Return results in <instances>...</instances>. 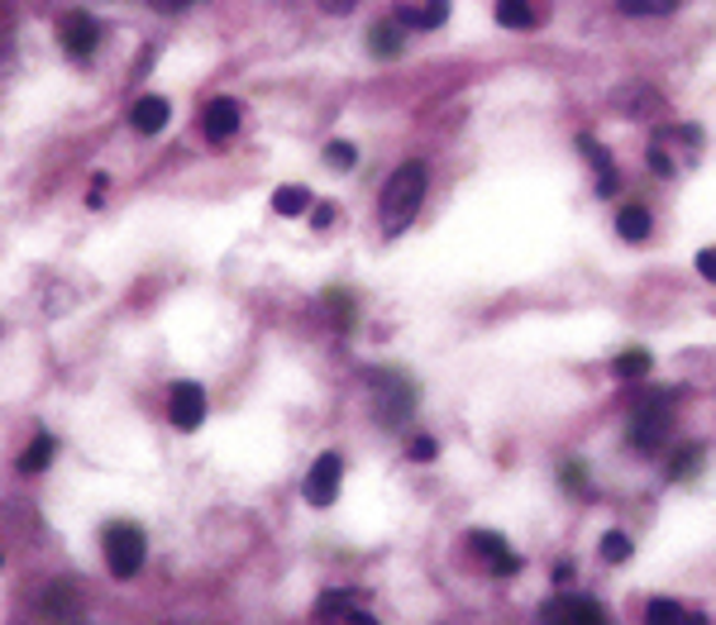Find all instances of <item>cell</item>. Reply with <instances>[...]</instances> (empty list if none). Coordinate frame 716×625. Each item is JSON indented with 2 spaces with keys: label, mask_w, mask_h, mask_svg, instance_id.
Returning a JSON list of instances; mask_svg holds the SVG:
<instances>
[{
  "label": "cell",
  "mask_w": 716,
  "mask_h": 625,
  "mask_svg": "<svg viewBox=\"0 0 716 625\" xmlns=\"http://www.w3.org/2000/svg\"><path fill=\"white\" fill-rule=\"evenodd\" d=\"M425 201V163H402L388 182H382V201H378V215H382V230L388 234H402L411 220H416Z\"/></svg>",
  "instance_id": "1"
},
{
  "label": "cell",
  "mask_w": 716,
  "mask_h": 625,
  "mask_svg": "<svg viewBox=\"0 0 716 625\" xmlns=\"http://www.w3.org/2000/svg\"><path fill=\"white\" fill-rule=\"evenodd\" d=\"M702 153V134L693 124H673V130H659L650 138V168L659 177H679L683 168H693Z\"/></svg>",
  "instance_id": "2"
},
{
  "label": "cell",
  "mask_w": 716,
  "mask_h": 625,
  "mask_svg": "<svg viewBox=\"0 0 716 625\" xmlns=\"http://www.w3.org/2000/svg\"><path fill=\"white\" fill-rule=\"evenodd\" d=\"M101 549H105V568L115 578H134L144 568V554H148L144 531L130 521H110L105 535H101Z\"/></svg>",
  "instance_id": "3"
},
{
  "label": "cell",
  "mask_w": 716,
  "mask_h": 625,
  "mask_svg": "<svg viewBox=\"0 0 716 625\" xmlns=\"http://www.w3.org/2000/svg\"><path fill=\"white\" fill-rule=\"evenodd\" d=\"M373 401H378L382 425H402L411 406H416V392H411V382L396 378V372H373Z\"/></svg>",
  "instance_id": "4"
},
{
  "label": "cell",
  "mask_w": 716,
  "mask_h": 625,
  "mask_svg": "<svg viewBox=\"0 0 716 625\" xmlns=\"http://www.w3.org/2000/svg\"><path fill=\"white\" fill-rule=\"evenodd\" d=\"M239 124H244V105L239 101H230V96H215V101H205L201 110V134L211 138V144H225V138L239 134Z\"/></svg>",
  "instance_id": "5"
},
{
  "label": "cell",
  "mask_w": 716,
  "mask_h": 625,
  "mask_svg": "<svg viewBox=\"0 0 716 625\" xmlns=\"http://www.w3.org/2000/svg\"><path fill=\"white\" fill-rule=\"evenodd\" d=\"M669 429H673L669 406H664V397H655L650 406L630 421V444H636V449H659V444L669 439Z\"/></svg>",
  "instance_id": "6"
},
{
  "label": "cell",
  "mask_w": 716,
  "mask_h": 625,
  "mask_svg": "<svg viewBox=\"0 0 716 625\" xmlns=\"http://www.w3.org/2000/svg\"><path fill=\"white\" fill-rule=\"evenodd\" d=\"M96 38H101V24H96L87 10H72V15H63V53L72 63H87L91 58Z\"/></svg>",
  "instance_id": "7"
},
{
  "label": "cell",
  "mask_w": 716,
  "mask_h": 625,
  "mask_svg": "<svg viewBox=\"0 0 716 625\" xmlns=\"http://www.w3.org/2000/svg\"><path fill=\"white\" fill-rule=\"evenodd\" d=\"M339 478H344V464L339 454H321L306 473V502L311 506H329L339 496Z\"/></svg>",
  "instance_id": "8"
},
{
  "label": "cell",
  "mask_w": 716,
  "mask_h": 625,
  "mask_svg": "<svg viewBox=\"0 0 716 625\" xmlns=\"http://www.w3.org/2000/svg\"><path fill=\"white\" fill-rule=\"evenodd\" d=\"M468 545H473L478 559H488V568H492L497 578H512L516 568H521V554L506 545L502 535H492V531H473V539H468Z\"/></svg>",
  "instance_id": "9"
},
{
  "label": "cell",
  "mask_w": 716,
  "mask_h": 625,
  "mask_svg": "<svg viewBox=\"0 0 716 625\" xmlns=\"http://www.w3.org/2000/svg\"><path fill=\"white\" fill-rule=\"evenodd\" d=\"M168 415L177 429H197L205 421V392L197 382H177L172 397H168Z\"/></svg>",
  "instance_id": "10"
},
{
  "label": "cell",
  "mask_w": 716,
  "mask_h": 625,
  "mask_svg": "<svg viewBox=\"0 0 716 625\" xmlns=\"http://www.w3.org/2000/svg\"><path fill=\"white\" fill-rule=\"evenodd\" d=\"M545 621H559V625H597L602 621V606L592 596H559V602L545 606Z\"/></svg>",
  "instance_id": "11"
},
{
  "label": "cell",
  "mask_w": 716,
  "mask_h": 625,
  "mask_svg": "<svg viewBox=\"0 0 716 625\" xmlns=\"http://www.w3.org/2000/svg\"><path fill=\"white\" fill-rule=\"evenodd\" d=\"M363 606L368 602L358 592H325L321 602H315V621H373Z\"/></svg>",
  "instance_id": "12"
},
{
  "label": "cell",
  "mask_w": 716,
  "mask_h": 625,
  "mask_svg": "<svg viewBox=\"0 0 716 625\" xmlns=\"http://www.w3.org/2000/svg\"><path fill=\"white\" fill-rule=\"evenodd\" d=\"M168 115H172L168 96H139V101L130 105V124L139 134H163L168 130Z\"/></svg>",
  "instance_id": "13"
},
{
  "label": "cell",
  "mask_w": 716,
  "mask_h": 625,
  "mask_svg": "<svg viewBox=\"0 0 716 625\" xmlns=\"http://www.w3.org/2000/svg\"><path fill=\"white\" fill-rule=\"evenodd\" d=\"M396 24H402V30H439V24L449 20V0H425L421 10H411V5H402L392 15Z\"/></svg>",
  "instance_id": "14"
},
{
  "label": "cell",
  "mask_w": 716,
  "mask_h": 625,
  "mask_svg": "<svg viewBox=\"0 0 716 625\" xmlns=\"http://www.w3.org/2000/svg\"><path fill=\"white\" fill-rule=\"evenodd\" d=\"M578 148H583V158L597 168V197H612V191H616V168H612L607 148H602L597 138H578Z\"/></svg>",
  "instance_id": "15"
},
{
  "label": "cell",
  "mask_w": 716,
  "mask_h": 625,
  "mask_svg": "<svg viewBox=\"0 0 716 625\" xmlns=\"http://www.w3.org/2000/svg\"><path fill=\"white\" fill-rule=\"evenodd\" d=\"M497 24L502 30H535L540 15H535L530 0H497Z\"/></svg>",
  "instance_id": "16"
},
{
  "label": "cell",
  "mask_w": 716,
  "mask_h": 625,
  "mask_svg": "<svg viewBox=\"0 0 716 625\" xmlns=\"http://www.w3.org/2000/svg\"><path fill=\"white\" fill-rule=\"evenodd\" d=\"M650 368H655V358L645 349H626V354H616V364H612V372L622 382H645L650 378Z\"/></svg>",
  "instance_id": "17"
},
{
  "label": "cell",
  "mask_w": 716,
  "mask_h": 625,
  "mask_svg": "<svg viewBox=\"0 0 716 625\" xmlns=\"http://www.w3.org/2000/svg\"><path fill=\"white\" fill-rule=\"evenodd\" d=\"M650 211H645V205H626L622 215H616V234H622V239H630V244H640L645 234H650Z\"/></svg>",
  "instance_id": "18"
},
{
  "label": "cell",
  "mask_w": 716,
  "mask_h": 625,
  "mask_svg": "<svg viewBox=\"0 0 716 625\" xmlns=\"http://www.w3.org/2000/svg\"><path fill=\"white\" fill-rule=\"evenodd\" d=\"M53 449H58V444H53V435H48V429H38L34 444L20 458V468H24V473H44V468L53 464Z\"/></svg>",
  "instance_id": "19"
},
{
  "label": "cell",
  "mask_w": 716,
  "mask_h": 625,
  "mask_svg": "<svg viewBox=\"0 0 716 625\" xmlns=\"http://www.w3.org/2000/svg\"><path fill=\"white\" fill-rule=\"evenodd\" d=\"M645 621H650V625H693V616H683V606L664 602V596H655V602L645 606Z\"/></svg>",
  "instance_id": "20"
},
{
  "label": "cell",
  "mask_w": 716,
  "mask_h": 625,
  "mask_svg": "<svg viewBox=\"0 0 716 625\" xmlns=\"http://www.w3.org/2000/svg\"><path fill=\"white\" fill-rule=\"evenodd\" d=\"M368 38H373V53H378V58H392V53H402V24H396V20H382Z\"/></svg>",
  "instance_id": "21"
},
{
  "label": "cell",
  "mask_w": 716,
  "mask_h": 625,
  "mask_svg": "<svg viewBox=\"0 0 716 625\" xmlns=\"http://www.w3.org/2000/svg\"><path fill=\"white\" fill-rule=\"evenodd\" d=\"M306 205H311L306 187H282V191H272V211H278V215H301Z\"/></svg>",
  "instance_id": "22"
},
{
  "label": "cell",
  "mask_w": 716,
  "mask_h": 625,
  "mask_svg": "<svg viewBox=\"0 0 716 625\" xmlns=\"http://www.w3.org/2000/svg\"><path fill=\"white\" fill-rule=\"evenodd\" d=\"M616 5H622L626 15H640L645 20V15H669L679 0H616Z\"/></svg>",
  "instance_id": "23"
},
{
  "label": "cell",
  "mask_w": 716,
  "mask_h": 625,
  "mask_svg": "<svg viewBox=\"0 0 716 625\" xmlns=\"http://www.w3.org/2000/svg\"><path fill=\"white\" fill-rule=\"evenodd\" d=\"M325 163H329L335 172H349L354 163H358V148H354V144H344V138H335V144L325 148Z\"/></svg>",
  "instance_id": "24"
},
{
  "label": "cell",
  "mask_w": 716,
  "mask_h": 625,
  "mask_svg": "<svg viewBox=\"0 0 716 625\" xmlns=\"http://www.w3.org/2000/svg\"><path fill=\"white\" fill-rule=\"evenodd\" d=\"M602 559H607V563H626L630 559V539L622 531H607V535H602Z\"/></svg>",
  "instance_id": "25"
},
{
  "label": "cell",
  "mask_w": 716,
  "mask_h": 625,
  "mask_svg": "<svg viewBox=\"0 0 716 625\" xmlns=\"http://www.w3.org/2000/svg\"><path fill=\"white\" fill-rule=\"evenodd\" d=\"M697 464H702V449H693V444H687V449H679V458H673V468H669V478H673V482H683V478H693V473H697Z\"/></svg>",
  "instance_id": "26"
},
{
  "label": "cell",
  "mask_w": 716,
  "mask_h": 625,
  "mask_svg": "<svg viewBox=\"0 0 716 625\" xmlns=\"http://www.w3.org/2000/svg\"><path fill=\"white\" fill-rule=\"evenodd\" d=\"M349 291H325V311H329V321H335V325H349Z\"/></svg>",
  "instance_id": "27"
},
{
  "label": "cell",
  "mask_w": 716,
  "mask_h": 625,
  "mask_svg": "<svg viewBox=\"0 0 716 625\" xmlns=\"http://www.w3.org/2000/svg\"><path fill=\"white\" fill-rule=\"evenodd\" d=\"M411 458H416V464H430V458H435V439L416 435V439H411Z\"/></svg>",
  "instance_id": "28"
},
{
  "label": "cell",
  "mask_w": 716,
  "mask_h": 625,
  "mask_svg": "<svg viewBox=\"0 0 716 625\" xmlns=\"http://www.w3.org/2000/svg\"><path fill=\"white\" fill-rule=\"evenodd\" d=\"M697 272L707 277V282H716V248H702L697 254Z\"/></svg>",
  "instance_id": "29"
},
{
  "label": "cell",
  "mask_w": 716,
  "mask_h": 625,
  "mask_svg": "<svg viewBox=\"0 0 716 625\" xmlns=\"http://www.w3.org/2000/svg\"><path fill=\"white\" fill-rule=\"evenodd\" d=\"M354 5H358V0H321V10H325V15H349Z\"/></svg>",
  "instance_id": "30"
},
{
  "label": "cell",
  "mask_w": 716,
  "mask_h": 625,
  "mask_svg": "<svg viewBox=\"0 0 716 625\" xmlns=\"http://www.w3.org/2000/svg\"><path fill=\"white\" fill-rule=\"evenodd\" d=\"M329 220H335V211H329V205H315V211H311V225H315V230H325Z\"/></svg>",
  "instance_id": "31"
},
{
  "label": "cell",
  "mask_w": 716,
  "mask_h": 625,
  "mask_svg": "<svg viewBox=\"0 0 716 625\" xmlns=\"http://www.w3.org/2000/svg\"><path fill=\"white\" fill-rule=\"evenodd\" d=\"M563 482H569V488H583V468H578V464H563Z\"/></svg>",
  "instance_id": "32"
}]
</instances>
